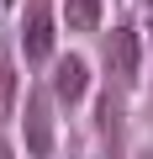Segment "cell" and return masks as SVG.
I'll return each instance as SVG.
<instances>
[{"mask_svg": "<svg viewBox=\"0 0 153 159\" xmlns=\"http://www.w3.org/2000/svg\"><path fill=\"white\" fill-rule=\"evenodd\" d=\"M100 138H106V159H121L116 154V138H121V111H116V96L100 101Z\"/></svg>", "mask_w": 153, "mask_h": 159, "instance_id": "5b68a950", "label": "cell"}, {"mask_svg": "<svg viewBox=\"0 0 153 159\" xmlns=\"http://www.w3.org/2000/svg\"><path fill=\"white\" fill-rule=\"evenodd\" d=\"M21 48L32 64H42L53 53V0H32L27 16H21Z\"/></svg>", "mask_w": 153, "mask_h": 159, "instance_id": "6da1fadb", "label": "cell"}, {"mask_svg": "<svg viewBox=\"0 0 153 159\" xmlns=\"http://www.w3.org/2000/svg\"><path fill=\"white\" fill-rule=\"evenodd\" d=\"M106 58H111L116 80L127 85V80L137 74V32H132V27H116V32L106 37Z\"/></svg>", "mask_w": 153, "mask_h": 159, "instance_id": "277c9868", "label": "cell"}, {"mask_svg": "<svg viewBox=\"0 0 153 159\" xmlns=\"http://www.w3.org/2000/svg\"><path fill=\"white\" fill-rule=\"evenodd\" d=\"M0 159H16V154H11V148H6V143H0Z\"/></svg>", "mask_w": 153, "mask_h": 159, "instance_id": "ba28073f", "label": "cell"}, {"mask_svg": "<svg viewBox=\"0 0 153 159\" xmlns=\"http://www.w3.org/2000/svg\"><path fill=\"white\" fill-rule=\"evenodd\" d=\"M11 101H16V69H11V53L0 48V117L11 111Z\"/></svg>", "mask_w": 153, "mask_h": 159, "instance_id": "52a82bcc", "label": "cell"}, {"mask_svg": "<svg viewBox=\"0 0 153 159\" xmlns=\"http://www.w3.org/2000/svg\"><path fill=\"white\" fill-rule=\"evenodd\" d=\"M148 6H153V0H148Z\"/></svg>", "mask_w": 153, "mask_h": 159, "instance_id": "9c48e42d", "label": "cell"}, {"mask_svg": "<svg viewBox=\"0 0 153 159\" xmlns=\"http://www.w3.org/2000/svg\"><path fill=\"white\" fill-rule=\"evenodd\" d=\"M53 90H58V101H79L85 90H90V64L79 58V53H69V58H58V74H53Z\"/></svg>", "mask_w": 153, "mask_h": 159, "instance_id": "3957f363", "label": "cell"}, {"mask_svg": "<svg viewBox=\"0 0 153 159\" xmlns=\"http://www.w3.org/2000/svg\"><path fill=\"white\" fill-rule=\"evenodd\" d=\"M21 122H27V148H32L37 159H48V154H53V117H48V101H42V96H32Z\"/></svg>", "mask_w": 153, "mask_h": 159, "instance_id": "7a4b0ae2", "label": "cell"}, {"mask_svg": "<svg viewBox=\"0 0 153 159\" xmlns=\"http://www.w3.org/2000/svg\"><path fill=\"white\" fill-rule=\"evenodd\" d=\"M63 16L74 21V32H95L100 27V0H63Z\"/></svg>", "mask_w": 153, "mask_h": 159, "instance_id": "8992f818", "label": "cell"}]
</instances>
